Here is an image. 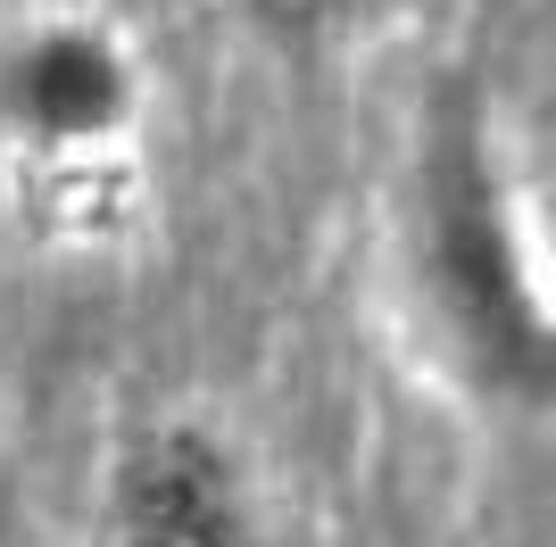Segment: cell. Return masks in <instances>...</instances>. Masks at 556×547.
<instances>
[{
    "instance_id": "3",
    "label": "cell",
    "mask_w": 556,
    "mask_h": 547,
    "mask_svg": "<svg viewBox=\"0 0 556 547\" xmlns=\"http://www.w3.org/2000/svg\"><path fill=\"white\" fill-rule=\"evenodd\" d=\"M92 547H266L241 448L200 415H159L125 432L100 473Z\"/></svg>"
},
{
    "instance_id": "2",
    "label": "cell",
    "mask_w": 556,
    "mask_h": 547,
    "mask_svg": "<svg viewBox=\"0 0 556 547\" xmlns=\"http://www.w3.org/2000/svg\"><path fill=\"white\" fill-rule=\"evenodd\" d=\"M150 75L109 17H34L0 42V141L34 166H100L141 133Z\"/></svg>"
},
{
    "instance_id": "1",
    "label": "cell",
    "mask_w": 556,
    "mask_h": 547,
    "mask_svg": "<svg viewBox=\"0 0 556 547\" xmlns=\"http://www.w3.org/2000/svg\"><path fill=\"white\" fill-rule=\"evenodd\" d=\"M407 291L441 365L473 398L540 415L556 398V307L515 191L507 141L473 75H448L416 116L407 166Z\"/></svg>"
},
{
    "instance_id": "4",
    "label": "cell",
    "mask_w": 556,
    "mask_h": 547,
    "mask_svg": "<svg viewBox=\"0 0 556 547\" xmlns=\"http://www.w3.org/2000/svg\"><path fill=\"white\" fill-rule=\"evenodd\" d=\"M232 9H241V25H250L257 42L316 50V42H332V34H349L374 0H232Z\"/></svg>"
}]
</instances>
